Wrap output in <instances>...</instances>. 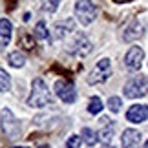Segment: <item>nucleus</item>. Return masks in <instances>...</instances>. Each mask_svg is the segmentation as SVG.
Wrapping results in <instances>:
<instances>
[{"label": "nucleus", "mask_w": 148, "mask_h": 148, "mask_svg": "<svg viewBox=\"0 0 148 148\" xmlns=\"http://www.w3.org/2000/svg\"><path fill=\"white\" fill-rule=\"evenodd\" d=\"M110 77H112V60L101 59L92 70V73L88 75V82L90 84H101V82H106Z\"/></svg>", "instance_id": "5"}, {"label": "nucleus", "mask_w": 148, "mask_h": 148, "mask_svg": "<svg viewBox=\"0 0 148 148\" xmlns=\"http://www.w3.org/2000/svg\"><path fill=\"white\" fill-rule=\"evenodd\" d=\"M55 93L59 95V99L62 102H66V104H71V102H75V97H77V92H75V86H73V82L66 81V79H59V81L55 82Z\"/></svg>", "instance_id": "6"}, {"label": "nucleus", "mask_w": 148, "mask_h": 148, "mask_svg": "<svg viewBox=\"0 0 148 148\" xmlns=\"http://www.w3.org/2000/svg\"><path fill=\"white\" fill-rule=\"evenodd\" d=\"M11 33H13V24L9 18H0V49H4L11 40Z\"/></svg>", "instance_id": "12"}, {"label": "nucleus", "mask_w": 148, "mask_h": 148, "mask_svg": "<svg viewBox=\"0 0 148 148\" xmlns=\"http://www.w3.org/2000/svg\"><path fill=\"white\" fill-rule=\"evenodd\" d=\"M143 60H145V51L139 46H132L126 51V55H124V66H126L128 70H132V71L141 70Z\"/></svg>", "instance_id": "7"}, {"label": "nucleus", "mask_w": 148, "mask_h": 148, "mask_svg": "<svg viewBox=\"0 0 148 148\" xmlns=\"http://www.w3.org/2000/svg\"><path fill=\"white\" fill-rule=\"evenodd\" d=\"M11 88V77L8 75V71L0 68V92H8Z\"/></svg>", "instance_id": "19"}, {"label": "nucleus", "mask_w": 148, "mask_h": 148, "mask_svg": "<svg viewBox=\"0 0 148 148\" xmlns=\"http://www.w3.org/2000/svg\"><path fill=\"white\" fill-rule=\"evenodd\" d=\"M123 93H124V97H128V99L145 97V95L148 93V77H145V75H137V77L130 79V81L124 84Z\"/></svg>", "instance_id": "2"}, {"label": "nucleus", "mask_w": 148, "mask_h": 148, "mask_svg": "<svg viewBox=\"0 0 148 148\" xmlns=\"http://www.w3.org/2000/svg\"><path fill=\"white\" fill-rule=\"evenodd\" d=\"M75 16L82 26H90L97 16V5L92 0H77L75 2Z\"/></svg>", "instance_id": "4"}, {"label": "nucleus", "mask_w": 148, "mask_h": 148, "mask_svg": "<svg viewBox=\"0 0 148 148\" xmlns=\"http://www.w3.org/2000/svg\"><path fill=\"white\" fill-rule=\"evenodd\" d=\"M102 108H104V104H102V101H101V97H92L90 99V102H88V112L92 113V115H99V113L102 112Z\"/></svg>", "instance_id": "17"}, {"label": "nucleus", "mask_w": 148, "mask_h": 148, "mask_svg": "<svg viewBox=\"0 0 148 148\" xmlns=\"http://www.w3.org/2000/svg\"><path fill=\"white\" fill-rule=\"evenodd\" d=\"M27 104L31 108H46L48 104H53V95L48 90L46 82L42 79H33L31 82V95L27 99Z\"/></svg>", "instance_id": "1"}, {"label": "nucleus", "mask_w": 148, "mask_h": 148, "mask_svg": "<svg viewBox=\"0 0 148 148\" xmlns=\"http://www.w3.org/2000/svg\"><path fill=\"white\" fill-rule=\"evenodd\" d=\"M92 49H93L92 42H90L88 37H84V35H79L75 40L71 42V46H70V51L75 57H86V55L92 53Z\"/></svg>", "instance_id": "9"}, {"label": "nucleus", "mask_w": 148, "mask_h": 148, "mask_svg": "<svg viewBox=\"0 0 148 148\" xmlns=\"http://www.w3.org/2000/svg\"><path fill=\"white\" fill-rule=\"evenodd\" d=\"M38 148H51L49 145H42V146H38Z\"/></svg>", "instance_id": "26"}, {"label": "nucleus", "mask_w": 148, "mask_h": 148, "mask_svg": "<svg viewBox=\"0 0 148 148\" xmlns=\"http://www.w3.org/2000/svg\"><path fill=\"white\" fill-rule=\"evenodd\" d=\"M115 4H126V2H132V0H113Z\"/></svg>", "instance_id": "24"}, {"label": "nucleus", "mask_w": 148, "mask_h": 148, "mask_svg": "<svg viewBox=\"0 0 148 148\" xmlns=\"http://www.w3.org/2000/svg\"><path fill=\"white\" fill-rule=\"evenodd\" d=\"M126 119L134 124H139V123H145L148 119V104H134L128 108L126 112Z\"/></svg>", "instance_id": "10"}, {"label": "nucleus", "mask_w": 148, "mask_h": 148, "mask_svg": "<svg viewBox=\"0 0 148 148\" xmlns=\"http://www.w3.org/2000/svg\"><path fill=\"white\" fill-rule=\"evenodd\" d=\"M8 62H9V66H13V68H22L26 64V59L20 51H11L8 55Z\"/></svg>", "instance_id": "16"}, {"label": "nucleus", "mask_w": 148, "mask_h": 148, "mask_svg": "<svg viewBox=\"0 0 148 148\" xmlns=\"http://www.w3.org/2000/svg\"><path fill=\"white\" fill-rule=\"evenodd\" d=\"M33 37L37 38V40H49V31H48V26H46V22L40 20V22H37V26H35V31H33Z\"/></svg>", "instance_id": "14"}, {"label": "nucleus", "mask_w": 148, "mask_h": 148, "mask_svg": "<svg viewBox=\"0 0 148 148\" xmlns=\"http://www.w3.org/2000/svg\"><path fill=\"white\" fill-rule=\"evenodd\" d=\"M143 148H148V141H146V143H145V146H143Z\"/></svg>", "instance_id": "27"}, {"label": "nucleus", "mask_w": 148, "mask_h": 148, "mask_svg": "<svg viewBox=\"0 0 148 148\" xmlns=\"http://www.w3.org/2000/svg\"><path fill=\"white\" fill-rule=\"evenodd\" d=\"M81 145H82V137L81 135H71L70 139L66 141V148H81Z\"/></svg>", "instance_id": "23"}, {"label": "nucleus", "mask_w": 148, "mask_h": 148, "mask_svg": "<svg viewBox=\"0 0 148 148\" xmlns=\"http://www.w3.org/2000/svg\"><path fill=\"white\" fill-rule=\"evenodd\" d=\"M99 134V141H102V145H110L112 139H113V124H110V126H104L101 130Z\"/></svg>", "instance_id": "18"}, {"label": "nucleus", "mask_w": 148, "mask_h": 148, "mask_svg": "<svg viewBox=\"0 0 148 148\" xmlns=\"http://www.w3.org/2000/svg\"><path fill=\"white\" fill-rule=\"evenodd\" d=\"M141 143V132L135 128H126L121 135V146L123 148H134Z\"/></svg>", "instance_id": "11"}, {"label": "nucleus", "mask_w": 148, "mask_h": 148, "mask_svg": "<svg viewBox=\"0 0 148 148\" xmlns=\"http://www.w3.org/2000/svg\"><path fill=\"white\" fill-rule=\"evenodd\" d=\"M15 148H26V146H15Z\"/></svg>", "instance_id": "28"}, {"label": "nucleus", "mask_w": 148, "mask_h": 148, "mask_svg": "<svg viewBox=\"0 0 148 148\" xmlns=\"http://www.w3.org/2000/svg\"><path fill=\"white\" fill-rule=\"evenodd\" d=\"M143 35H145V24L139 18H134V20H130L126 24V27H124L123 40L124 42H134V40H137V38H141Z\"/></svg>", "instance_id": "8"}, {"label": "nucleus", "mask_w": 148, "mask_h": 148, "mask_svg": "<svg viewBox=\"0 0 148 148\" xmlns=\"http://www.w3.org/2000/svg\"><path fill=\"white\" fill-rule=\"evenodd\" d=\"M53 29H55V35L59 37V38H64L68 33H71L73 31V20H62V22H57V24L53 26Z\"/></svg>", "instance_id": "13"}, {"label": "nucleus", "mask_w": 148, "mask_h": 148, "mask_svg": "<svg viewBox=\"0 0 148 148\" xmlns=\"http://www.w3.org/2000/svg\"><path fill=\"white\" fill-rule=\"evenodd\" d=\"M81 137H82V141H84V143H86L88 146H93L95 143H99V134H97V132H93L92 128H82Z\"/></svg>", "instance_id": "15"}, {"label": "nucleus", "mask_w": 148, "mask_h": 148, "mask_svg": "<svg viewBox=\"0 0 148 148\" xmlns=\"http://www.w3.org/2000/svg\"><path fill=\"white\" fill-rule=\"evenodd\" d=\"M0 115H2V130L5 134V137L15 141L20 137V121L13 115V112L9 110V108H2V112H0Z\"/></svg>", "instance_id": "3"}, {"label": "nucleus", "mask_w": 148, "mask_h": 148, "mask_svg": "<svg viewBox=\"0 0 148 148\" xmlns=\"http://www.w3.org/2000/svg\"><path fill=\"white\" fill-rule=\"evenodd\" d=\"M59 4H60V0H42V9L46 13H55Z\"/></svg>", "instance_id": "22"}, {"label": "nucleus", "mask_w": 148, "mask_h": 148, "mask_svg": "<svg viewBox=\"0 0 148 148\" xmlns=\"http://www.w3.org/2000/svg\"><path fill=\"white\" fill-rule=\"evenodd\" d=\"M106 106L112 113H119L121 112V106H123V101H121V97H110Z\"/></svg>", "instance_id": "20"}, {"label": "nucleus", "mask_w": 148, "mask_h": 148, "mask_svg": "<svg viewBox=\"0 0 148 148\" xmlns=\"http://www.w3.org/2000/svg\"><path fill=\"white\" fill-rule=\"evenodd\" d=\"M18 44H20L24 49H33V46H35V40H33V37H29L27 33H22Z\"/></svg>", "instance_id": "21"}, {"label": "nucleus", "mask_w": 148, "mask_h": 148, "mask_svg": "<svg viewBox=\"0 0 148 148\" xmlns=\"http://www.w3.org/2000/svg\"><path fill=\"white\" fill-rule=\"evenodd\" d=\"M102 148H113L112 145H102Z\"/></svg>", "instance_id": "25"}]
</instances>
